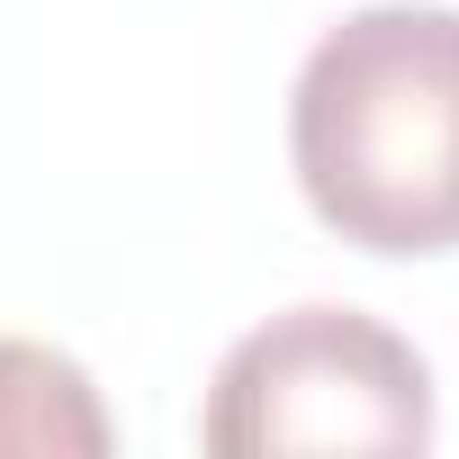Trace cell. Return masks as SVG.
Segmentation results:
<instances>
[{
  "mask_svg": "<svg viewBox=\"0 0 459 459\" xmlns=\"http://www.w3.org/2000/svg\"><path fill=\"white\" fill-rule=\"evenodd\" d=\"M198 441L216 459L280 450H423L432 369L423 351L360 307H289L216 360Z\"/></svg>",
  "mask_w": 459,
  "mask_h": 459,
  "instance_id": "2",
  "label": "cell"
},
{
  "mask_svg": "<svg viewBox=\"0 0 459 459\" xmlns=\"http://www.w3.org/2000/svg\"><path fill=\"white\" fill-rule=\"evenodd\" d=\"M289 162L325 235L378 262L459 244V10L378 0L316 37L289 91Z\"/></svg>",
  "mask_w": 459,
  "mask_h": 459,
  "instance_id": "1",
  "label": "cell"
},
{
  "mask_svg": "<svg viewBox=\"0 0 459 459\" xmlns=\"http://www.w3.org/2000/svg\"><path fill=\"white\" fill-rule=\"evenodd\" d=\"M0 450H28V459H100L108 450V405H100L91 369L64 360L55 342L0 333Z\"/></svg>",
  "mask_w": 459,
  "mask_h": 459,
  "instance_id": "3",
  "label": "cell"
}]
</instances>
